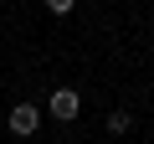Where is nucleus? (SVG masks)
<instances>
[{
    "label": "nucleus",
    "instance_id": "1",
    "mask_svg": "<svg viewBox=\"0 0 154 144\" xmlns=\"http://www.w3.org/2000/svg\"><path fill=\"white\" fill-rule=\"evenodd\" d=\"M46 113H51V118H62V124H72L77 113H82V98H77V88H57V93L46 98Z\"/></svg>",
    "mask_w": 154,
    "mask_h": 144
},
{
    "label": "nucleus",
    "instance_id": "2",
    "mask_svg": "<svg viewBox=\"0 0 154 144\" xmlns=\"http://www.w3.org/2000/svg\"><path fill=\"white\" fill-rule=\"evenodd\" d=\"M36 129H41V108L36 103H16L11 108V134L16 139H36Z\"/></svg>",
    "mask_w": 154,
    "mask_h": 144
},
{
    "label": "nucleus",
    "instance_id": "3",
    "mask_svg": "<svg viewBox=\"0 0 154 144\" xmlns=\"http://www.w3.org/2000/svg\"><path fill=\"white\" fill-rule=\"evenodd\" d=\"M128 129H134V113L128 108H113L108 113V134H128Z\"/></svg>",
    "mask_w": 154,
    "mask_h": 144
},
{
    "label": "nucleus",
    "instance_id": "4",
    "mask_svg": "<svg viewBox=\"0 0 154 144\" xmlns=\"http://www.w3.org/2000/svg\"><path fill=\"white\" fill-rule=\"evenodd\" d=\"M72 5H77V0H46V11H51V16H72Z\"/></svg>",
    "mask_w": 154,
    "mask_h": 144
}]
</instances>
